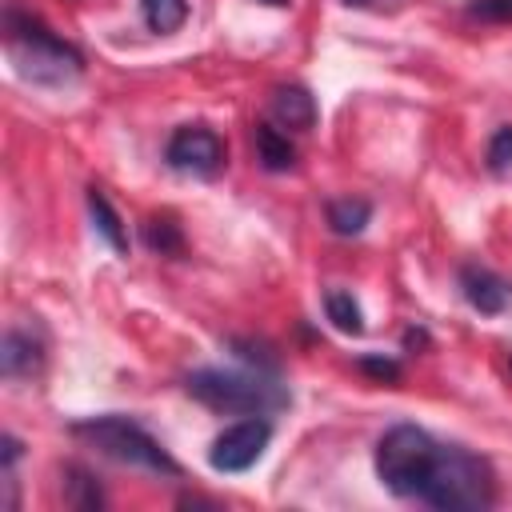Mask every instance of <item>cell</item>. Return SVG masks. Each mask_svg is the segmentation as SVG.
<instances>
[{
    "mask_svg": "<svg viewBox=\"0 0 512 512\" xmlns=\"http://www.w3.org/2000/svg\"><path fill=\"white\" fill-rule=\"evenodd\" d=\"M4 44L16 72L32 84L64 88L84 72V56L28 12H16V8L4 12Z\"/></svg>",
    "mask_w": 512,
    "mask_h": 512,
    "instance_id": "cell-1",
    "label": "cell"
},
{
    "mask_svg": "<svg viewBox=\"0 0 512 512\" xmlns=\"http://www.w3.org/2000/svg\"><path fill=\"white\" fill-rule=\"evenodd\" d=\"M428 508L440 512H464V508H492L496 504V476L492 464L460 444H440L432 472L416 496Z\"/></svg>",
    "mask_w": 512,
    "mask_h": 512,
    "instance_id": "cell-2",
    "label": "cell"
},
{
    "mask_svg": "<svg viewBox=\"0 0 512 512\" xmlns=\"http://www.w3.org/2000/svg\"><path fill=\"white\" fill-rule=\"evenodd\" d=\"M188 396L200 400L212 412H236V416H268L276 408H288V392L268 380V372H224V368H196L184 380Z\"/></svg>",
    "mask_w": 512,
    "mask_h": 512,
    "instance_id": "cell-3",
    "label": "cell"
},
{
    "mask_svg": "<svg viewBox=\"0 0 512 512\" xmlns=\"http://www.w3.org/2000/svg\"><path fill=\"white\" fill-rule=\"evenodd\" d=\"M72 436L88 440L92 448H100L108 460L128 464V468H144L156 476H180V464L168 456V448L132 416L120 412H104V416H88L72 424Z\"/></svg>",
    "mask_w": 512,
    "mask_h": 512,
    "instance_id": "cell-4",
    "label": "cell"
},
{
    "mask_svg": "<svg viewBox=\"0 0 512 512\" xmlns=\"http://www.w3.org/2000/svg\"><path fill=\"white\" fill-rule=\"evenodd\" d=\"M436 452H440V444L424 428L392 424L376 444V476L384 480L388 492H396L404 500H416L428 472H432Z\"/></svg>",
    "mask_w": 512,
    "mask_h": 512,
    "instance_id": "cell-5",
    "label": "cell"
},
{
    "mask_svg": "<svg viewBox=\"0 0 512 512\" xmlns=\"http://www.w3.org/2000/svg\"><path fill=\"white\" fill-rule=\"evenodd\" d=\"M268 440H272V424H268L264 416H248V420H240V424H228V428L212 440L208 464H212L216 472H248V468L264 456Z\"/></svg>",
    "mask_w": 512,
    "mask_h": 512,
    "instance_id": "cell-6",
    "label": "cell"
},
{
    "mask_svg": "<svg viewBox=\"0 0 512 512\" xmlns=\"http://www.w3.org/2000/svg\"><path fill=\"white\" fill-rule=\"evenodd\" d=\"M164 160H168L176 172L212 180V176L224 168V140H220L212 128H204V124H184V128H176V132L168 136Z\"/></svg>",
    "mask_w": 512,
    "mask_h": 512,
    "instance_id": "cell-7",
    "label": "cell"
},
{
    "mask_svg": "<svg viewBox=\"0 0 512 512\" xmlns=\"http://www.w3.org/2000/svg\"><path fill=\"white\" fill-rule=\"evenodd\" d=\"M460 292H464V300H468L476 312H484V316L504 312L508 300H512V284H508L500 272L484 268V264H464V268H460Z\"/></svg>",
    "mask_w": 512,
    "mask_h": 512,
    "instance_id": "cell-8",
    "label": "cell"
},
{
    "mask_svg": "<svg viewBox=\"0 0 512 512\" xmlns=\"http://www.w3.org/2000/svg\"><path fill=\"white\" fill-rule=\"evenodd\" d=\"M40 364H44V344L24 328H8L0 340V372L8 380H20V376H36Z\"/></svg>",
    "mask_w": 512,
    "mask_h": 512,
    "instance_id": "cell-9",
    "label": "cell"
},
{
    "mask_svg": "<svg viewBox=\"0 0 512 512\" xmlns=\"http://www.w3.org/2000/svg\"><path fill=\"white\" fill-rule=\"evenodd\" d=\"M268 108H272L276 124L296 128V132H308V128L316 124V116H320V112H316V96H312L304 84H280V88H272Z\"/></svg>",
    "mask_w": 512,
    "mask_h": 512,
    "instance_id": "cell-10",
    "label": "cell"
},
{
    "mask_svg": "<svg viewBox=\"0 0 512 512\" xmlns=\"http://www.w3.org/2000/svg\"><path fill=\"white\" fill-rule=\"evenodd\" d=\"M252 144H256V160H260L264 172H288L296 164L292 140L280 128H272V124H256L252 128Z\"/></svg>",
    "mask_w": 512,
    "mask_h": 512,
    "instance_id": "cell-11",
    "label": "cell"
},
{
    "mask_svg": "<svg viewBox=\"0 0 512 512\" xmlns=\"http://www.w3.org/2000/svg\"><path fill=\"white\" fill-rule=\"evenodd\" d=\"M88 216H92V228L108 240V248L120 252V256H128V228H124L120 212L108 204V196L100 188H88Z\"/></svg>",
    "mask_w": 512,
    "mask_h": 512,
    "instance_id": "cell-12",
    "label": "cell"
},
{
    "mask_svg": "<svg viewBox=\"0 0 512 512\" xmlns=\"http://www.w3.org/2000/svg\"><path fill=\"white\" fill-rule=\"evenodd\" d=\"M328 228L336 236H360L372 220V204L364 196H340V200H328Z\"/></svg>",
    "mask_w": 512,
    "mask_h": 512,
    "instance_id": "cell-13",
    "label": "cell"
},
{
    "mask_svg": "<svg viewBox=\"0 0 512 512\" xmlns=\"http://www.w3.org/2000/svg\"><path fill=\"white\" fill-rule=\"evenodd\" d=\"M64 504L84 508V512H92V508L104 504V492H100V484H96V476L88 468L64 464Z\"/></svg>",
    "mask_w": 512,
    "mask_h": 512,
    "instance_id": "cell-14",
    "label": "cell"
},
{
    "mask_svg": "<svg viewBox=\"0 0 512 512\" xmlns=\"http://www.w3.org/2000/svg\"><path fill=\"white\" fill-rule=\"evenodd\" d=\"M324 316H328L340 332H348V336H360V332H364V312H360V304L352 300V292H344V288H328V292H324Z\"/></svg>",
    "mask_w": 512,
    "mask_h": 512,
    "instance_id": "cell-15",
    "label": "cell"
},
{
    "mask_svg": "<svg viewBox=\"0 0 512 512\" xmlns=\"http://www.w3.org/2000/svg\"><path fill=\"white\" fill-rule=\"evenodd\" d=\"M140 16H144V24H148L152 32L168 36V32L184 28V20H188V0H140Z\"/></svg>",
    "mask_w": 512,
    "mask_h": 512,
    "instance_id": "cell-16",
    "label": "cell"
},
{
    "mask_svg": "<svg viewBox=\"0 0 512 512\" xmlns=\"http://www.w3.org/2000/svg\"><path fill=\"white\" fill-rule=\"evenodd\" d=\"M140 236H144V244H148L152 252H160V256H180V252H184V232H180V224H172L168 216H152Z\"/></svg>",
    "mask_w": 512,
    "mask_h": 512,
    "instance_id": "cell-17",
    "label": "cell"
},
{
    "mask_svg": "<svg viewBox=\"0 0 512 512\" xmlns=\"http://www.w3.org/2000/svg\"><path fill=\"white\" fill-rule=\"evenodd\" d=\"M232 352H236L244 364H252L256 372H276V368H280L276 348L264 344V340H232Z\"/></svg>",
    "mask_w": 512,
    "mask_h": 512,
    "instance_id": "cell-18",
    "label": "cell"
},
{
    "mask_svg": "<svg viewBox=\"0 0 512 512\" xmlns=\"http://www.w3.org/2000/svg\"><path fill=\"white\" fill-rule=\"evenodd\" d=\"M488 168L492 172H508L512 168V124H500L488 140Z\"/></svg>",
    "mask_w": 512,
    "mask_h": 512,
    "instance_id": "cell-19",
    "label": "cell"
},
{
    "mask_svg": "<svg viewBox=\"0 0 512 512\" xmlns=\"http://www.w3.org/2000/svg\"><path fill=\"white\" fill-rule=\"evenodd\" d=\"M468 12L480 20H512V0H472Z\"/></svg>",
    "mask_w": 512,
    "mask_h": 512,
    "instance_id": "cell-20",
    "label": "cell"
},
{
    "mask_svg": "<svg viewBox=\"0 0 512 512\" xmlns=\"http://www.w3.org/2000/svg\"><path fill=\"white\" fill-rule=\"evenodd\" d=\"M360 368L380 376V380H396L400 376V364L396 360H380V356H360Z\"/></svg>",
    "mask_w": 512,
    "mask_h": 512,
    "instance_id": "cell-21",
    "label": "cell"
},
{
    "mask_svg": "<svg viewBox=\"0 0 512 512\" xmlns=\"http://www.w3.org/2000/svg\"><path fill=\"white\" fill-rule=\"evenodd\" d=\"M348 8H364V4H372V0H344Z\"/></svg>",
    "mask_w": 512,
    "mask_h": 512,
    "instance_id": "cell-22",
    "label": "cell"
},
{
    "mask_svg": "<svg viewBox=\"0 0 512 512\" xmlns=\"http://www.w3.org/2000/svg\"><path fill=\"white\" fill-rule=\"evenodd\" d=\"M264 4H276V8H280V4H288V0H264Z\"/></svg>",
    "mask_w": 512,
    "mask_h": 512,
    "instance_id": "cell-23",
    "label": "cell"
}]
</instances>
